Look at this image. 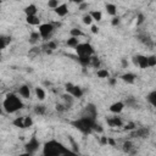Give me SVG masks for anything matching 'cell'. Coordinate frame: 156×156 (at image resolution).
Masks as SVG:
<instances>
[{"mask_svg":"<svg viewBox=\"0 0 156 156\" xmlns=\"http://www.w3.org/2000/svg\"><path fill=\"white\" fill-rule=\"evenodd\" d=\"M67 154H73V153L72 150L64 146L57 140H49L43 146V155L45 156H57V155H67Z\"/></svg>","mask_w":156,"mask_h":156,"instance_id":"1","label":"cell"},{"mask_svg":"<svg viewBox=\"0 0 156 156\" xmlns=\"http://www.w3.org/2000/svg\"><path fill=\"white\" fill-rule=\"evenodd\" d=\"M3 107L8 113H13V112H17L18 110H21L23 107V103H22V100L18 98L17 94L9 93L3 103Z\"/></svg>","mask_w":156,"mask_h":156,"instance_id":"2","label":"cell"},{"mask_svg":"<svg viewBox=\"0 0 156 156\" xmlns=\"http://www.w3.org/2000/svg\"><path fill=\"white\" fill-rule=\"evenodd\" d=\"M94 125H95V120L89 118V117H84L82 116L80 118H78L77 121L72 122V126L76 127L78 131H80L83 134H89L93 132Z\"/></svg>","mask_w":156,"mask_h":156,"instance_id":"3","label":"cell"},{"mask_svg":"<svg viewBox=\"0 0 156 156\" xmlns=\"http://www.w3.org/2000/svg\"><path fill=\"white\" fill-rule=\"evenodd\" d=\"M76 51L78 54V56H93L94 48L88 43H82V44L79 43L76 46Z\"/></svg>","mask_w":156,"mask_h":156,"instance_id":"4","label":"cell"},{"mask_svg":"<svg viewBox=\"0 0 156 156\" xmlns=\"http://www.w3.org/2000/svg\"><path fill=\"white\" fill-rule=\"evenodd\" d=\"M54 29H55V27H54L52 23H43V24H39V34L43 39H48Z\"/></svg>","mask_w":156,"mask_h":156,"instance_id":"5","label":"cell"},{"mask_svg":"<svg viewBox=\"0 0 156 156\" xmlns=\"http://www.w3.org/2000/svg\"><path fill=\"white\" fill-rule=\"evenodd\" d=\"M40 146V143H39V140L36 138V137H32L29 139V141H27L26 143V153L27 154H29V155H33V154H36L37 150L39 149Z\"/></svg>","mask_w":156,"mask_h":156,"instance_id":"6","label":"cell"},{"mask_svg":"<svg viewBox=\"0 0 156 156\" xmlns=\"http://www.w3.org/2000/svg\"><path fill=\"white\" fill-rule=\"evenodd\" d=\"M82 116L95 120V118H97V116H98V111H97L95 105H94V104H88V105L84 107Z\"/></svg>","mask_w":156,"mask_h":156,"instance_id":"7","label":"cell"},{"mask_svg":"<svg viewBox=\"0 0 156 156\" xmlns=\"http://www.w3.org/2000/svg\"><path fill=\"white\" fill-rule=\"evenodd\" d=\"M133 64L135 66H138L139 69L141 70H145L149 67L148 65V56H144V55H137L133 57Z\"/></svg>","mask_w":156,"mask_h":156,"instance_id":"8","label":"cell"},{"mask_svg":"<svg viewBox=\"0 0 156 156\" xmlns=\"http://www.w3.org/2000/svg\"><path fill=\"white\" fill-rule=\"evenodd\" d=\"M55 13L60 17H65L67 13H69V8H67V4H60L57 8L54 9Z\"/></svg>","mask_w":156,"mask_h":156,"instance_id":"9","label":"cell"},{"mask_svg":"<svg viewBox=\"0 0 156 156\" xmlns=\"http://www.w3.org/2000/svg\"><path fill=\"white\" fill-rule=\"evenodd\" d=\"M62 100H64V105H65V107H66V110L67 108H71L72 106H73V101H74V98L71 95V94H69V93H66V94H64L62 97Z\"/></svg>","mask_w":156,"mask_h":156,"instance_id":"10","label":"cell"},{"mask_svg":"<svg viewBox=\"0 0 156 156\" xmlns=\"http://www.w3.org/2000/svg\"><path fill=\"white\" fill-rule=\"evenodd\" d=\"M123 108H125V103H122V101H117V103H113L111 106H110V111L112 113H120L123 111Z\"/></svg>","mask_w":156,"mask_h":156,"instance_id":"11","label":"cell"},{"mask_svg":"<svg viewBox=\"0 0 156 156\" xmlns=\"http://www.w3.org/2000/svg\"><path fill=\"white\" fill-rule=\"evenodd\" d=\"M149 129L148 128H139V129H133V137L135 138H146L149 135Z\"/></svg>","mask_w":156,"mask_h":156,"instance_id":"12","label":"cell"},{"mask_svg":"<svg viewBox=\"0 0 156 156\" xmlns=\"http://www.w3.org/2000/svg\"><path fill=\"white\" fill-rule=\"evenodd\" d=\"M18 94L22 98H24V99H29L31 98V89H29V87L26 85V84L21 85V87H20V89H18Z\"/></svg>","mask_w":156,"mask_h":156,"instance_id":"13","label":"cell"},{"mask_svg":"<svg viewBox=\"0 0 156 156\" xmlns=\"http://www.w3.org/2000/svg\"><path fill=\"white\" fill-rule=\"evenodd\" d=\"M107 125L110 127H122L123 122L120 117H111V118H107Z\"/></svg>","mask_w":156,"mask_h":156,"instance_id":"14","label":"cell"},{"mask_svg":"<svg viewBox=\"0 0 156 156\" xmlns=\"http://www.w3.org/2000/svg\"><path fill=\"white\" fill-rule=\"evenodd\" d=\"M135 77L133 73H125V74H122L121 76V79L123 80V82H126V83H128V84H133L134 82H135Z\"/></svg>","mask_w":156,"mask_h":156,"instance_id":"15","label":"cell"},{"mask_svg":"<svg viewBox=\"0 0 156 156\" xmlns=\"http://www.w3.org/2000/svg\"><path fill=\"white\" fill-rule=\"evenodd\" d=\"M69 94H71L73 98H82V97H83V90H82V88H80V87L73 85L72 90H71Z\"/></svg>","mask_w":156,"mask_h":156,"instance_id":"16","label":"cell"},{"mask_svg":"<svg viewBox=\"0 0 156 156\" xmlns=\"http://www.w3.org/2000/svg\"><path fill=\"white\" fill-rule=\"evenodd\" d=\"M38 12V9L34 4H29L28 6H26L24 8V13L27 16H32V15H37Z\"/></svg>","mask_w":156,"mask_h":156,"instance_id":"17","label":"cell"},{"mask_svg":"<svg viewBox=\"0 0 156 156\" xmlns=\"http://www.w3.org/2000/svg\"><path fill=\"white\" fill-rule=\"evenodd\" d=\"M26 22L31 24V26H39L40 24V20L37 15H32V16H27L26 17Z\"/></svg>","mask_w":156,"mask_h":156,"instance_id":"18","label":"cell"},{"mask_svg":"<svg viewBox=\"0 0 156 156\" xmlns=\"http://www.w3.org/2000/svg\"><path fill=\"white\" fill-rule=\"evenodd\" d=\"M106 11H107V13L108 15H111V16H116V13H117V6L115 5V4H106Z\"/></svg>","mask_w":156,"mask_h":156,"instance_id":"19","label":"cell"},{"mask_svg":"<svg viewBox=\"0 0 156 156\" xmlns=\"http://www.w3.org/2000/svg\"><path fill=\"white\" fill-rule=\"evenodd\" d=\"M148 101L151 104V106H156V90H153L149 93V95H148Z\"/></svg>","mask_w":156,"mask_h":156,"instance_id":"20","label":"cell"},{"mask_svg":"<svg viewBox=\"0 0 156 156\" xmlns=\"http://www.w3.org/2000/svg\"><path fill=\"white\" fill-rule=\"evenodd\" d=\"M66 44L69 45V46H71V48H76V46L79 44V42H78V38H76V37H70L69 39H67Z\"/></svg>","mask_w":156,"mask_h":156,"instance_id":"21","label":"cell"},{"mask_svg":"<svg viewBox=\"0 0 156 156\" xmlns=\"http://www.w3.org/2000/svg\"><path fill=\"white\" fill-rule=\"evenodd\" d=\"M89 15L92 16V18H93V21H101V18H103V13H101L100 11H92Z\"/></svg>","mask_w":156,"mask_h":156,"instance_id":"22","label":"cell"},{"mask_svg":"<svg viewBox=\"0 0 156 156\" xmlns=\"http://www.w3.org/2000/svg\"><path fill=\"white\" fill-rule=\"evenodd\" d=\"M45 111H46V107L44 105H37L34 107V113L39 115V116H43V115L45 113Z\"/></svg>","mask_w":156,"mask_h":156,"instance_id":"23","label":"cell"},{"mask_svg":"<svg viewBox=\"0 0 156 156\" xmlns=\"http://www.w3.org/2000/svg\"><path fill=\"white\" fill-rule=\"evenodd\" d=\"M42 38L40 37V34H39V32H32L31 33V36H29V42L32 43V44H34V43H37L38 40Z\"/></svg>","mask_w":156,"mask_h":156,"instance_id":"24","label":"cell"},{"mask_svg":"<svg viewBox=\"0 0 156 156\" xmlns=\"http://www.w3.org/2000/svg\"><path fill=\"white\" fill-rule=\"evenodd\" d=\"M97 76H98L99 78H108V77H110V72H108L107 70L100 69V70H98V72H97Z\"/></svg>","mask_w":156,"mask_h":156,"instance_id":"25","label":"cell"},{"mask_svg":"<svg viewBox=\"0 0 156 156\" xmlns=\"http://www.w3.org/2000/svg\"><path fill=\"white\" fill-rule=\"evenodd\" d=\"M23 118L24 117H16L15 120H13L12 125L17 127V128H24V125H23Z\"/></svg>","mask_w":156,"mask_h":156,"instance_id":"26","label":"cell"},{"mask_svg":"<svg viewBox=\"0 0 156 156\" xmlns=\"http://www.w3.org/2000/svg\"><path fill=\"white\" fill-rule=\"evenodd\" d=\"M90 59H92V56H78V61L83 66L90 65Z\"/></svg>","mask_w":156,"mask_h":156,"instance_id":"27","label":"cell"},{"mask_svg":"<svg viewBox=\"0 0 156 156\" xmlns=\"http://www.w3.org/2000/svg\"><path fill=\"white\" fill-rule=\"evenodd\" d=\"M36 95H37V98L39 99V100H44L45 99V92H44V89L43 88H36Z\"/></svg>","mask_w":156,"mask_h":156,"instance_id":"28","label":"cell"},{"mask_svg":"<svg viewBox=\"0 0 156 156\" xmlns=\"http://www.w3.org/2000/svg\"><path fill=\"white\" fill-rule=\"evenodd\" d=\"M70 34H71V37L79 38V37H82V36H83V32L80 31L79 28H72V29L70 31Z\"/></svg>","mask_w":156,"mask_h":156,"instance_id":"29","label":"cell"},{"mask_svg":"<svg viewBox=\"0 0 156 156\" xmlns=\"http://www.w3.org/2000/svg\"><path fill=\"white\" fill-rule=\"evenodd\" d=\"M132 149H133V143L132 141H125L123 143V151L127 153V154H129L132 151Z\"/></svg>","mask_w":156,"mask_h":156,"instance_id":"30","label":"cell"},{"mask_svg":"<svg viewBox=\"0 0 156 156\" xmlns=\"http://www.w3.org/2000/svg\"><path fill=\"white\" fill-rule=\"evenodd\" d=\"M10 38H4V37H0V51H1L3 49H5V46L9 44L10 42Z\"/></svg>","mask_w":156,"mask_h":156,"instance_id":"31","label":"cell"},{"mask_svg":"<svg viewBox=\"0 0 156 156\" xmlns=\"http://www.w3.org/2000/svg\"><path fill=\"white\" fill-rule=\"evenodd\" d=\"M23 125H24V128L32 127V126H33V120H32V117L26 116V117L23 118Z\"/></svg>","mask_w":156,"mask_h":156,"instance_id":"32","label":"cell"},{"mask_svg":"<svg viewBox=\"0 0 156 156\" xmlns=\"http://www.w3.org/2000/svg\"><path fill=\"white\" fill-rule=\"evenodd\" d=\"M83 23L87 24V26H92V23H93V18H92V16L89 15V13H87V15L83 16Z\"/></svg>","mask_w":156,"mask_h":156,"instance_id":"33","label":"cell"},{"mask_svg":"<svg viewBox=\"0 0 156 156\" xmlns=\"http://www.w3.org/2000/svg\"><path fill=\"white\" fill-rule=\"evenodd\" d=\"M148 65H149V67H155L156 66V56L155 55L148 56Z\"/></svg>","mask_w":156,"mask_h":156,"instance_id":"34","label":"cell"},{"mask_svg":"<svg viewBox=\"0 0 156 156\" xmlns=\"http://www.w3.org/2000/svg\"><path fill=\"white\" fill-rule=\"evenodd\" d=\"M90 65L93 66V67H99L100 66V61H99V59L98 57H95V56H92V59H90Z\"/></svg>","mask_w":156,"mask_h":156,"instance_id":"35","label":"cell"},{"mask_svg":"<svg viewBox=\"0 0 156 156\" xmlns=\"http://www.w3.org/2000/svg\"><path fill=\"white\" fill-rule=\"evenodd\" d=\"M60 4H59V0H48V6L50 9H55L57 8Z\"/></svg>","mask_w":156,"mask_h":156,"instance_id":"36","label":"cell"},{"mask_svg":"<svg viewBox=\"0 0 156 156\" xmlns=\"http://www.w3.org/2000/svg\"><path fill=\"white\" fill-rule=\"evenodd\" d=\"M56 46H57V44L55 43V42H52V40H50V42H48V44H46V49H49V50H55L56 49Z\"/></svg>","mask_w":156,"mask_h":156,"instance_id":"37","label":"cell"},{"mask_svg":"<svg viewBox=\"0 0 156 156\" xmlns=\"http://www.w3.org/2000/svg\"><path fill=\"white\" fill-rule=\"evenodd\" d=\"M135 128H137V127H135V123H134V122H129V123L126 125L125 129H126V131H133V129H135Z\"/></svg>","mask_w":156,"mask_h":156,"instance_id":"38","label":"cell"},{"mask_svg":"<svg viewBox=\"0 0 156 156\" xmlns=\"http://www.w3.org/2000/svg\"><path fill=\"white\" fill-rule=\"evenodd\" d=\"M78 9H79L80 11H85V10L89 9V4L84 1V3H82V4H79V5H78Z\"/></svg>","mask_w":156,"mask_h":156,"instance_id":"39","label":"cell"},{"mask_svg":"<svg viewBox=\"0 0 156 156\" xmlns=\"http://www.w3.org/2000/svg\"><path fill=\"white\" fill-rule=\"evenodd\" d=\"M144 20H145V17H144L143 13H139L138 17H137V24H138V26H140L141 23L144 22Z\"/></svg>","mask_w":156,"mask_h":156,"instance_id":"40","label":"cell"},{"mask_svg":"<svg viewBox=\"0 0 156 156\" xmlns=\"http://www.w3.org/2000/svg\"><path fill=\"white\" fill-rule=\"evenodd\" d=\"M56 111H59V112H64V111H66V107H65V105L64 104H56Z\"/></svg>","mask_w":156,"mask_h":156,"instance_id":"41","label":"cell"},{"mask_svg":"<svg viewBox=\"0 0 156 156\" xmlns=\"http://www.w3.org/2000/svg\"><path fill=\"white\" fill-rule=\"evenodd\" d=\"M126 104H127V106H134L135 104H137V101H135V99H133V98H129V99H127Z\"/></svg>","mask_w":156,"mask_h":156,"instance_id":"42","label":"cell"},{"mask_svg":"<svg viewBox=\"0 0 156 156\" xmlns=\"http://www.w3.org/2000/svg\"><path fill=\"white\" fill-rule=\"evenodd\" d=\"M73 85H74V84H72V83H66V85H65V89H66V93H70V92L72 90V88H73Z\"/></svg>","mask_w":156,"mask_h":156,"instance_id":"43","label":"cell"},{"mask_svg":"<svg viewBox=\"0 0 156 156\" xmlns=\"http://www.w3.org/2000/svg\"><path fill=\"white\" fill-rule=\"evenodd\" d=\"M111 23H112V26H117V24L120 23V17H116V16H113V18H112Z\"/></svg>","mask_w":156,"mask_h":156,"instance_id":"44","label":"cell"},{"mask_svg":"<svg viewBox=\"0 0 156 156\" xmlns=\"http://www.w3.org/2000/svg\"><path fill=\"white\" fill-rule=\"evenodd\" d=\"M100 144H101V145H107V137H101Z\"/></svg>","mask_w":156,"mask_h":156,"instance_id":"45","label":"cell"},{"mask_svg":"<svg viewBox=\"0 0 156 156\" xmlns=\"http://www.w3.org/2000/svg\"><path fill=\"white\" fill-rule=\"evenodd\" d=\"M121 64H122V67H123V69H127V67H128V61L126 59H122Z\"/></svg>","mask_w":156,"mask_h":156,"instance_id":"46","label":"cell"},{"mask_svg":"<svg viewBox=\"0 0 156 156\" xmlns=\"http://www.w3.org/2000/svg\"><path fill=\"white\" fill-rule=\"evenodd\" d=\"M107 144H110L111 146H116V141L111 138H107Z\"/></svg>","mask_w":156,"mask_h":156,"instance_id":"47","label":"cell"},{"mask_svg":"<svg viewBox=\"0 0 156 156\" xmlns=\"http://www.w3.org/2000/svg\"><path fill=\"white\" fill-rule=\"evenodd\" d=\"M92 32L94 33V34L99 33V27H98V26H92Z\"/></svg>","mask_w":156,"mask_h":156,"instance_id":"48","label":"cell"},{"mask_svg":"<svg viewBox=\"0 0 156 156\" xmlns=\"http://www.w3.org/2000/svg\"><path fill=\"white\" fill-rule=\"evenodd\" d=\"M70 1H71V3H74V4H78V5H79V4L84 3L85 0H70Z\"/></svg>","mask_w":156,"mask_h":156,"instance_id":"49","label":"cell"},{"mask_svg":"<svg viewBox=\"0 0 156 156\" xmlns=\"http://www.w3.org/2000/svg\"><path fill=\"white\" fill-rule=\"evenodd\" d=\"M110 84H111V85H115V84H116V79H115V78H111V79H110Z\"/></svg>","mask_w":156,"mask_h":156,"instance_id":"50","label":"cell"},{"mask_svg":"<svg viewBox=\"0 0 156 156\" xmlns=\"http://www.w3.org/2000/svg\"><path fill=\"white\" fill-rule=\"evenodd\" d=\"M0 8H1V0H0Z\"/></svg>","mask_w":156,"mask_h":156,"instance_id":"51","label":"cell"},{"mask_svg":"<svg viewBox=\"0 0 156 156\" xmlns=\"http://www.w3.org/2000/svg\"><path fill=\"white\" fill-rule=\"evenodd\" d=\"M0 112H1V105H0Z\"/></svg>","mask_w":156,"mask_h":156,"instance_id":"52","label":"cell"}]
</instances>
